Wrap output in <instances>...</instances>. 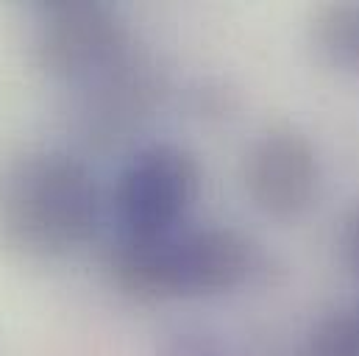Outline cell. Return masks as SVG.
I'll return each instance as SVG.
<instances>
[{
  "instance_id": "obj_8",
  "label": "cell",
  "mask_w": 359,
  "mask_h": 356,
  "mask_svg": "<svg viewBox=\"0 0 359 356\" xmlns=\"http://www.w3.org/2000/svg\"><path fill=\"white\" fill-rule=\"evenodd\" d=\"M292 356H359V306L320 320Z\"/></svg>"
},
{
  "instance_id": "obj_4",
  "label": "cell",
  "mask_w": 359,
  "mask_h": 356,
  "mask_svg": "<svg viewBox=\"0 0 359 356\" xmlns=\"http://www.w3.org/2000/svg\"><path fill=\"white\" fill-rule=\"evenodd\" d=\"M201 189V167L179 145H148L137 151L114 184L120 234H165L184 226Z\"/></svg>"
},
{
  "instance_id": "obj_3",
  "label": "cell",
  "mask_w": 359,
  "mask_h": 356,
  "mask_svg": "<svg viewBox=\"0 0 359 356\" xmlns=\"http://www.w3.org/2000/svg\"><path fill=\"white\" fill-rule=\"evenodd\" d=\"M131 50L126 22L106 3L59 0L36 11L34 53L39 67L62 81H92Z\"/></svg>"
},
{
  "instance_id": "obj_7",
  "label": "cell",
  "mask_w": 359,
  "mask_h": 356,
  "mask_svg": "<svg viewBox=\"0 0 359 356\" xmlns=\"http://www.w3.org/2000/svg\"><path fill=\"white\" fill-rule=\"evenodd\" d=\"M318 50L337 67L359 73V3H332L312 20Z\"/></svg>"
},
{
  "instance_id": "obj_2",
  "label": "cell",
  "mask_w": 359,
  "mask_h": 356,
  "mask_svg": "<svg viewBox=\"0 0 359 356\" xmlns=\"http://www.w3.org/2000/svg\"><path fill=\"white\" fill-rule=\"evenodd\" d=\"M106 270L126 295L140 301L220 295L251 278L257 248L229 226L120 234L106 254Z\"/></svg>"
},
{
  "instance_id": "obj_1",
  "label": "cell",
  "mask_w": 359,
  "mask_h": 356,
  "mask_svg": "<svg viewBox=\"0 0 359 356\" xmlns=\"http://www.w3.org/2000/svg\"><path fill=\"white\" fill-rule=\"evenodd\" d=\"M100 220L92 170L65 151H20L0 159V242L28 259H62Z\"/></svg>"
},
{
  "instance_id": "obj_6",
  "label": "cell",
  "mask_w": 359,
  "mask_h": 356,
  "mask_svg": "<svg viewBox=\"0 0 359 356\" xmlns=\"http://www.w3.org/2000/svg\"><path fill=\"white\" fill-rule=\"evenodd\" d=\"M87 92L90 97L84 106V120L90 134L114 139L151 111L159 84L154 67L128 50L114 67L87 81Z\"/></svg>"
},
{
  "instance_id": "obj_10",
  "label": "cell",
  "mask_w": 359,
  "mask_h": 356,
  "mask_svg": "<svg viewBox=\"0 0 359 356\" xmlns=\"http://www.w3.org/2000/svg\"><path fill=\"white\" fill-rule=\"evenodd\" d=\"M340 248H343V259H346V265L351 267L354 275H359V203L346 214V220H343Z\"/></svg>"
},
{
  "instance_id": "obj_5",
  "label": "cell",
  "mask_w": 359,
  "mask_h": 356,
  "mask_svg": "<svg viewBox=\"0 0 359 356\" xmlns=\"http://www.w3.org/2000/svg\"><path fill=\"white\" fill-rule=\"evenodd\" d=\"M245 192L254 206L276 220L306 212L320 186V159L315 145L290 125L265 131L245 153Z\"/></svg>"
},
{
  "instance_id": "obj_9",
  "label": "cell",
  "mask_w": 359,
  "mask_h": 356,
  "mask_svg": "<svg viewBox=\"0 0 359 356\" xmlns=\"http://www.w3.org/2000/svg\"><path fill=\"white\" fill-rule=\"evenodd\" d=\"M156 356H231L226 343L198 326H184L170 334H165V340L159 343Z\"/></svg>"
}]
</instances>
